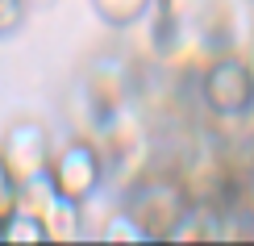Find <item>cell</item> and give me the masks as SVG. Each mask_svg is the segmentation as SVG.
<instances>
[{"instance_id":"1","label":"cell","mask_w":254,"mask_h":246,"mask_svg":"<svg viewBox=\"0 0 254 246\" xmlns=\"http://www.w3.org/2000/svg\"><path fill=\"white\" fill-rule=\"evenodd\" d=\"M46 175L55 179L59 196H71V200H83V205H88L100 192V184H104V155L96 151V142H88V138H71V142L55 146Z\"/></svg>"},{"instance_id":"2","label":"cell","mask_w":254,"mask_h":246,"mask_svg":"<svg viewBox=\"0 0 254 246\" xmlns=\"http://www.w3.org/2000/svg\"><path fill=\"white\" fill-rule=\"evenodd\" d=\"M200 92H204L208 113H217V117H246L254 109L250 63H242V59H217V63H208L204 80H200Z\"/></svg>"},{"instance_id":"3","label":"cell","mask_w":254,"mask_h":246,"mask_svg":"<svg viewBox=\"0 0 254 246\" xmlns=\"http://www.w3.org/2000/svg\"><path fill=\"white\" fill-rule=\"evenodd\" d=\"M50 155H55V138L42 121H13L0 138V159L13 179L42 175L50 167Z\"/></svg>"},{"instance_id":"4","label":"cell","mask_w":254,"mask_h":246,"mask_svg":"<svg viewBox=\"0 0 254 246\" xmlns=\"http://www.w3.org/2000/svg\"><path fill=\"white\" fill-rule=\"evenodd\" d=\"M42 234H46V242H75V238H83V200L55 196V205L42 213Z\"/></svg>"},{"instance_id":"5","label":"cell","mask_w":254,"mask_h":246,"mask_svg":"<svg viewBox=\"0 0 254 246\" xmlns=\"http://www.w3.org/2000/svg\"><path fill=\"white\" fill-rule=\"evenodd\" d=\"M55 196H59V188H55V179H50L46 171H42V175H29V179H13V209L29 213V217H38V221H42V213L55 205Z\"/></svg>"},{"instance_id":"6","label":"cell","mask_w":254,"mask_h":246,"mask_svg":"<svg viewBox=\"0 0 254 246\" xmlns=\"http://www.w3.org/2000/svg\"><path fill=\"white\" fill-rule=\"evenodd\" d=\"M92 8L100 13L104 25H137L142 17H150V8H154V0H92Z\"/></svg>"},{"instance_id":"7","label":"cell","mask_w":254,"mask_h":246,"mask_svg":"<svg viewBox=\"0 0 254 246\" xmlns=\"http://www.w3.org/2000/svg\"><path fill=\"white\" fill-rule=\"evenodd\" d=\"M0 242H46V234H42V221L38 217L8 209L4 217H0Z\"/></svg>"},{"instance_id":"8","label":"cell","mask_w":254,"mask_h":246,"mask_svg":"<svg viewBox=\"0 0 254 246\" xmlns=\"http://www.w3.org/2000/svg\"><path fill=\"white\" fill-rule=\"evenodd\" d=\"M100 238L104 242H146V238H150V230L125 209V213H109V221L100 226Z\"/></svg>"},{"instance_id":"9","label":"cell","mask_w":254,"mask_h":246,"mask_svg":"<svg viewBox=\"0 0 254 246\" xmlns=\"http://www.w3.org/2000/svg\"><path fill=\"white\" fill-rule=\"evenodd\" d=\"M21 17H25V0H0V34L17 29Z\"/></svg>"},{"instance_id":"10","label":"cell","mask_w":254,"mask_h":246,"mask_svg":"<svg viewBox=\"0 0 254 246\" xmlns=\"http://www.w3.org/2000/svg\"><path fill=\"white\" fill-rule=\"evenodd\" d=\"M13 209V175H8V167H4V159H0V217Z\"/></svg>"},{"instance_id":"11","label":"cell","mask_w":254,"mask_h":246,"mask_svg":"<svg viewBox=\"0 0 254 246\" xmlns=\"http://www.w3.org/2000/svg\"><path fill=\"white\" fill-rule=\"evenodd\" d=\"M25 4H50V0H25Z\"/></svg>"},{"instance_id":"12","label":"cell","mask_w":254,"mask_h":246,"mask_svg":"<svg viewBox=\"0 0 254 246\" xmlns=\"http://www.w3.org/2000/svg\"><path fill=\"white\" fill-rule=\"evenodd\" d=\"M250 76H254V50H250Z\"/></svg>"}]
</instances>
